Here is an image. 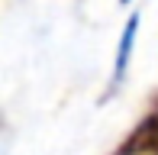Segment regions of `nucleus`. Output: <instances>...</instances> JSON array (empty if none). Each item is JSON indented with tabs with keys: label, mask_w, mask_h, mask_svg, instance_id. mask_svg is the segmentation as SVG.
Masks as SVG:
<instances>
[{
	"label": "nucleus",
	"mask_w": 158,
	"mask_h": 155,
	"mask_svg": "<svg viewBox=\"0 0 158 155\" xmlns=\"http://www.w3.org/2000/svg\"><path fill=\"white\" fill-rule=\"evenodd\" d=\"M135 32H139V13L129 16L123 36H119V45H116V61H113V84H119L126 78V68H129V55H132V42H135Z\"/></svg>",
	"instance_id": "1"
},
{
	"label": "nucleus",
	"mask_w": 158,
	"mask_h": 155,
	"mask_svg": "<svg viewBox=\"0 0 158 155\" xmlns=\"http://www.w3.org/2000/svg\"><path fill=\"white\" fill-rule=\"evenodd\" d=\"M132 145H145L148 152H158V113H152L142 123V129H139V136L132 139Z\"/></svg>",
	"instance_id": "2"
},
{
	"label": "nucleus",
	"mask_w": 158,
	"mask_h": 155,
	"mask_svg": "<svg viewBox=\"0 0 158 155\" xmlns=\"http://www.w3.org/2000/svg\"><path fill=\"white\" fill-rule=\"evenodd\" d=\"M119 3H129V0H119Z\"/></svg>",
	"instance_id": "3"
}]
</instances>
